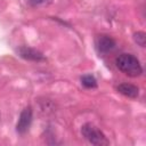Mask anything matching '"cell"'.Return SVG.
Returning a JSON list of instances; mask_svg holds the SVG:
<instances>
[{
  "mask_svg": "<svg viewBox=\"0 0 146 146\" xmlns=\"http://www.w3.org/2000/svg\"><path fill=\"white\" fill-rule=\"evenodd\" d=\"M115 64L117 68L128 76L136 78L143 73V67L138 58L131 54H121L119 57H116Z\"/></svg>",
  "mask_w": 146,
  "mask_h": 146,
  "instance_id": "cell-1",
  "label": "cell"
},
{
  "mask_svg": "<svg viewBox=\"0 0 146 146\" xmlns=\"http://www.w3.org/2000/svg\"><path fill=\"white\" fill-rule=\"evenodd\" d=\"M81 133L92 145L103 146V145H108L110 144V141L107 140V138L105 137V135L98 128H96L91 123L83 124L81 127Z\"/></svg>",
  "mask_w": 146,
  "mask_h": 146,
  "instance_id": "cell-2",
  "label": "cell"
},
{
  "mask_svg": "<svg viewBox=\"0 0 146 146\" xmlns=\"http://www.w3.org/2000/svg\"><path fill=\"white\" fill-rule=\"evenodd\" d=\"M31 122H32V110H31V107H25L21 112L19 117H18V122L16 124L17 132L25 133L29 130V128L31 125Z\"/></svg>",
  "mask_w": 146,
  "mask_h": 146,
  "instance_id": "cell-3",
  "label": "cell"
},
{
  "mask_svg": "<svg viewBox=\"0 0 146 146\" xmlns=\"http://www.w3.org/2000/svg\"><path fill=\"white\" fill-rule=\"evenodd\" d=\"M17 54L19 57L26 59V60H32V62H40V60H43L44 57L43 55L34 49V48H31V47H26V46H23V47H19L17 49Z\"/></svg>",
  "mask_w": 146,
  "mask_h": 146,
  "instance_id": "cell-4",
  "label": "cell"
},
{
  "mask_svg": "<svg viewBox=\"0 0 146 146\" xmlns=\"http://www.w3.org/2000/svg\"><path fill=\"white\" fill-rule=\"evenodd\" d=\"M114 47H115V41L110 35L103 34L99 35L96 40V48L99 54H107L108 51L114 49Z\"/></svg>",
  "mask_w": 146,
  "mask_h": 146,
  "instance_id": "cell-5",
  "label": "cell"
},
{
  "mask_svg": "<svg viewBox=\"0 0 146 146\" xmlns=\"http://www.w3.org/2000/svg\"><path fill=\"white\" fill-rule=\"evenodd\" d=\"M116 89L120 94H122L123 96L129 97V98H137L139 95L138 87H136L131 83H121L116 87Z\"/></svg>",
  "mask_w": 146,
  "mask_h": 146,
  "instance_id": "cell-6",
  "label": "cell"
},
{
  "mask_svg": "<svg viewBox=\"0 0 146 146\" xmlns=\"http://www.w3.org/2000/svg\"><path fill=\"white\" fill-rule=\"evenodd\" d=\"M81 83L83 87L88 88V89H92V88H96L97 87V81L95 79L94 75L91 74H86L81 78Z\"/></svg>",
  "mask_w": 146,
  "mask_h": 146,
  "instance_id": "cell-7",
  "label": "cell"
},
{
  "mask_svg": "<svg viewBox=\"0 0 146 146\" xmlns=\"http://www.w3.org/2000/svg\"><path fill=\"white\" fill-rule=\"evenodd\" d=\"M133 40L140 47H145V43H146V34H145V32H143V31L136 32L133 34Z\"/></svg>",
  "mask_w": 146,
  "mask_h": 146,
  "instance_id": "cell-8",
  "label": "cell"
},
{
  "mask_svg": "<svg viewBox=\"0 0 146 146\" xmlns=\"http://www.w3.org/2000/svg\"><path fill=\"white\" fill-rule=\"evenodd\" d=\"M32 6H42L49 2V0H27Z\"/></svg>",
  "mask_w": 146,
  "mask_h": 146,
  "instance_id": "cell-9",
  "label": "cell"
}]
</instances>
